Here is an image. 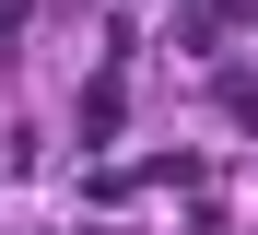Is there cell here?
Wrapping results in <instances>:
<instances>
[{
	"label": "cell",
	"instance_id": "1",
	"mask_svg": "<svg viewBox=\"0 0 258 235\" xmlns=\"http://www.w3.org/2000/svg\"><path fill=\"white\" fill-rule=\"evenodd\" d=\"M223 118H235V129H258V82H246V71L223 82Z\"/></svg>",
	"mask_w": 258,
	"mask_h": 235
}]
</instances>
